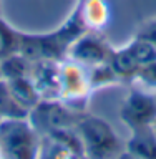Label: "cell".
<instances>
[{
    "instance_id": "obj_23",
    "label": "cell",
    "mask_w": 156,
    "mask_h": 159,
    "mask_svg": "<svg viewBox=\"0 0 156 159\" xmlns=\"http://www.w3.org/2000/svg\"><path fill=\"white\" fill-rule=\"evenodd\" d=\"M0 159H3V157H2V152H0Z\"/></svg>"
},
{
    "instance_id": "obj_22",
    "label": "cell",
    "mask_w": 156,
    "mask_h": 159,
    "mask_svg": "<svg viewBox=\"0 0 156 159\" xmlns=\"http://www.w3.org/2000/svg\"><path fill=\"white\" fill-rule=\"evenodd\" d=\"M78 159H87V157H85V156H82V157H78Z\"/></svg>"
},
{
    "instance_id": "obj_18",
    "label": "cell",
    "mask_w": 156,
    "mask_h": 159,
    "mask_svg": "<svg viewBox=\"0 0 156 159\" xmlns=\"http://www.w3.org/2000/svg\"><path fill=\"white\" fill-rule=\"evenodd\" d=\"M136 37L148 40V42H151L156 47V18L148 20L146 23H143L141 27H139V30L136 32Z\"/></svg>"
},
{
    "instance_id": "obj_5",
    "label": "cell",
    "mask_w": 156,
    "mask_h": 159,
    "mask_svg": "<svg viewBox=\"0 0 156 159\" xmlns=\"http://www.w3.org/2000/svg\"><path fill=\"white\" fill-rule=\"evenodd\" d=\"M120 119L130 131L151 128L156 121V96L141 88L133 89L120 108Z\"/></svg>"
},
{
    "instance_id": "obj_21",
    "label": "cell",
    "mask_w": 156,
    "mask_h": 159,
    "mask_svg": "<svg viewBox=\"0 0 156 159\" xmlns=\"http://www.w3.org/2000/svg\"><path fill=\"white\" fill-rule=\"evenodd\" d=\"M0 81H2V71H0Z\"/></svg>"
},
{
    "instance_id": "obj_11",
    "label": "cell",
    "mask_w": 156,
    "mask_h": 159,
    "mask_svg": "<svg viewBox=\"0 0 156 159\" xmlns=\"http://www.w3.org/2000/svg\"><path fill=\"white\" fill-rule=\"evenodd\" d=\"M8 84L10 91L15 94V98L23 104L25 108H28L30 111L37 106L42 99L38 88L35 86L33 80L30 76H20V78H12V80H3Z\"/></svg>"
},
{
    "instance_id": "obj_16",
    "label": "cell",
    "mask_w": 156,
    "mask_h": 159,
    "mask_svg": "<svg viewBox=\"0 0 156 159\" xmlns=\"http://www.w3.org/2000/svg\"><path fill=\"white\" fill-rule=\"evenodd\" d=\"M126 50L131 53V57L136 60V63L141 66V65H146V63H151L156 60V47L148 42L144 38H139L135 35V38L130 42L128 45H125Z\"/></svg>"
},
{
    "instance_id": "obj_13",
    "label": "cell",
    "mask_w": 156,
    "mask_h": 159,
    "mask_svg": "<svg viewBox=\"0 0 156 159\" xmlns=\"http://www.w3.org/2000/svg\"><path fill=\"white\" fill-rule=\"evenodd\" d=\"M78 154L73 148L60 141L55 136H42V148H40L38 159H78Z\"/></svg>"
},
{
    "instance_id": "obj_12",
    "label": "cell",
    "mask_w": 156,
    "mask_h": 159,
    "mask_svg": "<svg viewBox=\"0 0 156 159\" xmlns=\"http://www.w3.org/2000/svg\"><path fill=\"white\" fill-rule=\"evenodd\" d=\"M30 116V109L25 108L10 91L8 84L0 81V118L2 119H25Z\"/></svg>"
},
{
    "instance_id": "obj_3",
    "label": "cell",
    "mask_w": 156,
    "mask_h": 159,
    "mask_svg": "<svg viewBox=\"0 0 156 159\" xmlns=\"http://www.w3.org/2000/svg\"><path fill=\"white\" fill-rule=\"evenodd\" d=\"M42 136L28 118L0 121V152L3 159H38Z\"/></svg>"
},
{
    "instance_id": "obj_15",
    "label": "cell",
    "mask_w": 156,
    "mask_h": 159,
    "mask_svg": "<svg viewBox=\"0 0 156 159\" xmlns=\"http://www.w3.org/2000/svg\"><path fill=\"white\" fill-rule=\"evenodd\" d=\"M20 50V32L0 17V61Z\"/></svg>"
},
{
    "instance_id": "obj_25",
    "label": "cell",
    "mask_w": 156,
    "mask_h": 159,
    "mask_svg": "<svg viewBox=\"0 0 156 159\" xmlns=\"http://www.w3.org/2000/svg\"><path fill=\"white\" fill-rule=\"evenodd\" d=\"M0 121H2V118H0Z\"/></svg>"
},
{
    "instance_id": "obj_8",
    "label": "cell",
    "mask_w": 156,
    "mask_h": 159,
    "mask_svg": "<svg viewBox=\"0 0 156 159\" xmlns=\"http://www.w3.org/2000/svg\"><path fill=\"white\" fill-rule=\"evenodd\" d=\"M125 151L136 159H156V134L153 128L131 131V136L125 143Z\"/></svg>"
},
{
    "instance_id": "obj_4",
    "label": "cell",
    "mask_w": 156,
    "mask_h": 159,
    "mask_svg": "<svg viewBox=\"0 0 156 159\" xmlns=\"http://www.w3.org/2000/svg\"><path fill=\"white\" fill-rule=\"evenodd\" d=\"M83 111L73 103L58 98H42L40 103L30 111V123L40 133V136L50 134L58 129L75 128L78 119L83 116Z\"/></svg>"
},
{
    "instance_id": "obj_6",
    "label": "cell",
    "mask_w": 156,
    "mask_h": 159,
    "mask_svg": "<svg viewBox=\"0 0 156 159\" xmlns=\"http://www.w3.org/2000/svg\"><path fill=\"white\" fill-rule=\"evenodd\" d=\"M111 52H113V47L106 42V38L102 33L88 30L72 43L67 57L68 60L82 65L85 68H92V66L108 63Z\"/></svg>"
},
{
    "instance_id": "obj_20",
    "label": "cell",
    "mask_w": 156,
    "mask_h": 159,
    "mask_svg": "<svg viewBox=\"0 0 156 159\" xmlns=\"http://www.w3.org/2000/svg\"><path fill=\"white\" fill-rule=\"evenodd\" d=\"M151 128H153V131H154V134H156V121L153 123V126H151Z\"/></svg>"
},
{
    "instance_id": "obj_9",
    "label": "cell",
    "mask_w": 156,
    "mask_h": 159,
    "mask_svg": "<svg viewBox=\"0 0 156 159\" xmlns=\"http://www.w3.org/2000/svg\"><path fill=\"white\" fill-rule=\"evenodd\" d=\"M77 7L80 10V13H82L87 30L100 32L108 23L110 8L105 0H80Z\"/></svg>"
},
{
    "instance_id": "obj_24",
    "label": "cell",
    "mask_w": 156,
    "mask_h": 159,
    "mask_svg": "<svg viewBox=\"0 0 156 159\" xmlns=\"http://www.w3.org/2000/svg\"><path fill=\"white\" fill-rule=\"evenodd\" d=\"M154 96H156V91H154Z\"/></svg>"
},
{
    "instance_id": "obj_14",
    "label": "cell",
    "mask_w": 156,
    "mask_h": 159,
    "mask_svg": "<svg viewBox=\"0 0 156 159\" xmlns=\"http://www.w3.org/2000/svg\"><path fill=\"white\" fill-rule=\"evenodd\" d=\"M33 63L27 60L23 55L15 53L12 57L5 58L0 61V71H2L3 80H12V78H20V76H30L32 73Z\"/></svg>"
},
{
    "instance_id": "obj_26",
    "label": "cell",
    "mask_w": 156,
    "mask_h": 159,
    "mask_svg": "<svg viewBox=\"0 0 156 159\" xmlns=\"http://www.w3.org/2000/svg\"><path fill=\"white\" fill-rule=\"evenodd\" d=\"M78 2H80V0H78Z\"/></svg>"
},
{
    "instance_id": "obj_2",
    "label": "cell",
    "mask_w": 156,
    "mask_h": 159,
    "mask_svg": "<svg viewBox=\"0 0 156 159\" xmlns=\"http://www.w3.org/2000/svg\"><path fill=\"white\" fill-rule=\"evenodd\" d=\"M87 159H118L125 152V143L113 126L103 118L85 113L77 123Z\"/></svg>"
},
{
    "instance_id": "obj_7",
    "label": "cell",
    "mask_w": 156,
    "mask_h": 159,
    "mask_svg": "<svg viewBox=\"0 0 156 159\" xmlns=\"http://www.w3.org/2000/svg\"><path fill=\"white\" fill-rule=\"evenodd\" d=\"M90 89L87 68L72 60L60 61V99L78 103L87 98Z\"/></svg>"
},
{
    "instance_id": "obj_19",
    "label": "cell",
    "mask_w": 156,
    "mask_h": 159,
    "mask_svg": "<svg viewBox=\"0 0 156 159\" xmlns=\"http://www.w3.org/2000/svg\"><path fill=\"white\" fill-rule=\"evenodd\" d=\"M118 159H136V157H133L130 152H126V151H125V152H123V154H121V156H120Z\"/></svg>"
},
{
    "instance_id": "obj_10",
    "label": "cell",
    "mask_w": 156,
    "mask_h": 159,
    "mask_svg": "<svg viewBox=\"0 0 156 159\" xmlns=\"http://www.w3.org/2000/svg\"><path fill=\"white\" fill-rule=\"evenodd\" d=\"M108 65L120 81H133L135 75H136L138 68H139V65L131 57V53L126 50V47L113 48L111 55H110V60H108Z\"/></svg>"
},
{
    "instance_id": "obj_1",
    "label": "cell",
    "mask_w": 156,
    "mask_h": 159,
    "mask_svg": "<svg viewBox=\"0 0 156 159\" xmlns=\"http://www.w3.org/2000/svg\"><path fill=\"white\" fill-rule=\"evenodd\" d=\"M88 32L83 23L78 7L67 18L62 27L47 33H25L20 32V50L32 63L37 61H63L67 58L68 48L78 37Z\"/></svg>"
},
{
    "instance_id": "obj_17",
    "label": "cell",
    "mask_w": 156,
    "mask_h": 159,
    "mask_svg": "<svg viewBox=\"0 0 156 159\" xmlns=\"http://www.w3.org/2000/svg\"><path fill=\"white\" fill-rule=\"evenodd\" d=\"M133 81L144 91H156V60L151 63L141 65L135 75Z\"/></svg>"
}]
</instances>
